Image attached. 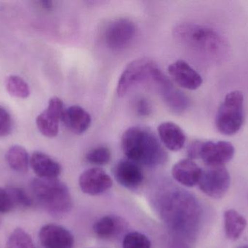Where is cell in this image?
Masks as SVG:
<instances>
[{"instance_id": "1", "label": "cell", "mask_w": 248, "mask_h": 248, "mask_svg": "<svg viewBox=\"0 0 248 248\" xmlns=\"http://www.w3.org/2000/svg\"><path fill=\"white\" fill-rule=\"evenodd\" d=\"M124 154L131 161L144 165H160L166 163L168 155L155 134L144 127L133 126L122 135Z\"/></svg>"}, {"instance_id": "2", "label": "cell", "mask_w": 248, "mask_h": 248, "mask_svg": "<svg viewBox=\"0 0 248 248\" xmlns=\"http://www.w3.org/2000/svg\"><path fill=\"white\" fill-rule=\"evenodd\" d=\"M173 33L182 45L217 62L225 59L228 55V42L224 36L211 28L183 23L176 26Z\"/></svg>"}, {"instance_id": "3", "label": "cell", "mask_w": 248, "mask_h": 248, "mask_svg": "<svg viewBox=\"0 0 248 248\" xmlns=\"http://www.w3.org/2000/svg\"><path fill=\"white\" fill-rule=\"evenodd\" d=\"M31 189L38 203L52 215L67 214L72 208L69 190L66 185L58 179H33Z\"/></svg>"}, {"instance_id": "4", "label": "cell", "mask_w": 248, "mask_h": 248, "mask_svg": "<svg viewBox=\"0 0 248 248\" xmlns=\"http://www.w3.org/2000/svg\"><path fill=\"white\" fill-rule=\"evenodd\" d=\"M244 120V96L239 90L230 92L224 98L217 112V129L224 135H234L241 129Z\"/></svg>"}, {"instance_id": "5", "label": "cell", "mask_w": 248, "mask_h": 248, "mask_svg": "<svg viewBox=\"0 0 248 248\" xmlns=\"http://www.w3.org/2000/svg\"><path fill=\"white\" fill-rule=\"evenodd\" d=\"M157 64L147 58H139L128 64L124 68L117 84V93L120 97L125 96L134 86L150 80Z\"/></svg>"}, {"instance_id": "6", "label": "cell", "mask_w": 248, "mask_h": 248, "mask_svg": "<svg viewBox=\"0 0 248 248\" xmlns=\"http://www.w3.org/2000/svg\"><path fill=\"white\" fill-rule=\"evenodd\" d=\"M231 184V178L224 165L213 166L202 169L198 185L205 195L213 199L224 198Z\"/></svg>"}, {"instance_id": "7", "label": "cell", "mask_w": 248, "mask_h": 248, "mask_svg": "<svg viewBox=\"0 0 248 248\" xmlns=\"http://www.w3.org/2000/svg\"><path fill=\"white\" fill-rule=\"evenodd\" d=\"M151 82L154 83L166 106L176 114L185 112L189 106L188 98L157 67Z\"/></svg>"}, {"instance_id": "8", "label": "cell", "mask_w": 248, "mask_h": 248, "mask_svg": "<svg viewBox=\"0 0 248 248\" xmlns=\"http://www.w3.org/2000/svg\"><path fill=\"white\" fill-rule=\"evenodd\" d=\"M137 28L128 18H119L109 23L105 32V41L110 49L122 50L134 40Z\"/></svg>"}, {"instance_id": "9", "label": "cell", "mask_w": 248, "mask_h": 248, "mask_svg": "<svg viewBox=\"0 0 248 248\" xmlns=\"http://www.w3.org/2000/svg\"><path fill=\"white\" fill-rule=\"evenodd\" d=\"M234 153V146L227 141H202L199 158L207 167L222 166L232 160Z\"/></svg>"}, {"instance_id": "10", "label": "cell", "mask_w": 248, "mask_h": 248, "mask_svg": "<svg viewBox=\"0 0 248 248\" xmlns=\"http://www.w3.org/2000/svg\"><path fill=\"white\" fill-rule=\"evenodd\" d=\"M64 110L63 102L61 99H50L46 109L36 118V126L39 132L48 138L56 136L59 132L60 122Z\"/></svg>"}, {"instance_id": "11", "label": "cell", "mask_w": 248, "mask_h": 248, "mask_svg": "<svg viewBox=\"0 0 248 248\" xmlns=\"http://www.w3.org/2000/svg\"><path fill=\"white\" fill-rule=\"evenodd\" d=\"M79 186L84 193L94 196L110 189L113 186V181L103 169L93 167L81 173Z\"/></svg>"}, {"instance_id": "12", "label": "cell", "mask_w": 248, "mask_h": 248, "mask_svg": "<svg viewBox=\"0 0 248 248\" xmlns=\"http://www.w3.org/2000/svg\"><path fill=\"white\" fill-rule=\"evenodd\" d=\"M168 71L176 84L186 90H197L202 84L201 74L183 60L172 63L169 65Z\"/></svg>"}, {"instance_id": "13", "label": "cell", "mask_w": 248, "mask_h": 248, "mask_svg": "<svg viewBox=\"0 0 248 248\" xmlns=\"http://www.w3.org/2000/svg\"><path fill=\"white\" fill-rule=\"evenodd\" d=\"M39 239L45 248H73L74 239L69 231L55 224L44 226L39 231Z\"/></svg>"}, {"instance_id": "14", "label": "cell", "mask_w": 248, "mask_h": 248, "mask_svg": "<svg viewBox=\"0 0 248 248\" xmlns=\"http://www.w3.org/2000/svg\"><path fill=\"white\" fill-rule=\"evenodd\" d=\"M61 121L68 131L81 135L90 128L92 117L84 108L75 105L64 110Z\"/></svg>"}, {"instance_id": "15", "label": "cell", "mask_w": 248, "mask_h": 248, "mask_svg": "<svg viewBox=\"0 0 248 248\" xmlns=\"http://www.w3.org/2000/svg\"><path fill=\"white\" fill-rule=\"evenodd\" d=\"M116 180L122 186L128 189H136L143 182L142 171L137 163L131 160L119 162L115 169Z\"/></svg>"}, {"instance_id": "16", "label": "cell", "mask_w": 248, "mask_h": 248, "mask_svg": "<svg viewBox=\"0 0 248 248\" xmlns=\"http://www.w3.org/2000/svg\"><path fill=\"white\" fill-rule=\"evenodd\" d=\"M202 169L190 159L181 160L172 168L173 179L183 186L193 187L198 184Z\"/></svg>"}, {"instance_id": "17", "label": "cell", "mask_w": 248, "mask_h": 248, "mask_svg": "<svg viewBox=\"0 0 248 248\" xmlns=\"http://www.w3.org/2000/svg\"><path fill=\"white\" fill-rule=\"evenodd\" d=\"M160 142L172 151L182 149L186 142V135L182 128L172 122H165L157 127Z\"/></svg>"}, {"instance_id": "18", "label": "cell", "mask_w": 248, "mask_h": 248, "mask_svg": "<svg viewBox=\"0 0 248 248\" xmlns=\"http://www.w3.org/2000/svg\"><path fill=\"white\" fill-rule=\"evenodd\" d=\"M30 165L39 179H58L61 173V166L47 154L40 151L33 153Z\"/></svg>"}, {"instance_id": "19", "label": "cell", "mask_w": 248, "mask_h": 248, "mask_svg": "<svg viewBox=\"0 0 248 248\" xmlns=\"http://www.w3.org/2000/svg\"><path fill=\"white\" fill-rule=\"evenodd\" d=\"M224 227L227 238L230 241H237L244 233L247 221L235 210H227L224 213Z\"/></svg>"}, {"instance_id": "20", "label": "cell", "mask_w": 248, "mask_h": 248, "mask_svg": "<svg viewBox=\"0 0 248 248\" xmlns=\"http://www.w3.org/2000/svg\"><path fill=\"white\" fill-rule=\"evenodd\" d=\"M124 223L120 218L107 215L99 219L94 225V231L100 238L108 239L119 234L123 230Z\"/></svg>"}, {"instance_id": "21", "label": "cell", "mask_w": 248, "mask_h": 248, "mask_svg": "<svg viewBox=\"0 0 248 248\" xmlns=\"http://www.w3.org/2000/svg\"><path fill=\"white\" fill-rule=\"evenodd\" d=\"M9 166L15 171L26 173L29 170L30 159L26 149L18 145L13 146L6 154Z\"/></svg>"}, {"instance_id": "22", "label": "cell", "mask_w": 248, "mask_h": 248, "mask_svg": "<svg viewBox=\"0 0 248 248\" xmlns=\"http://www.w3.org/2000/svg\"><path fill=\"white\" fill-rule=\"evenodd\" d=\"M6 89L11 96L19 99H26L30 95L29 84L21 77L11 75L6 80Z\"/></svg>"}, {"instance_id": "23", "label": "cell", "mask_w": 248, "mask_h": 248, "mask_svg": "<svg viewBox=\"0 0 248 248\" xmlns=\"http://www.w3.org/2000/svg\"><path fill=\"white\" fill-rule=\"evenodd\" d=\"M7 248H35L31 236L22 229L15 230L7 242Z\"/></svg>"}, {"instance_id": "24", "label": "cell", "mask_w": 248, "mask_h": 248, "mask_svg": "<svg viewBox=\"0 0 248 248\" xmlns=\"http://www.w3.org/2000/svg\"><path fill=\"white\" fill-rule=\"evenodd\" d=\"M111 159V152L106 147H97L87 153L86 160L87 162L95 165H106L108 164Z\"/></svg>"}, {"instance_id": "25", "label": "cell", "mask_w": 248, "mask_h": 248, "mask_svg": "<svg viewBox=\"0 0 248 248\" xmlns=\"http://www.w3.org/2000/svg\"><path fill=\"white\" fill-rule=\"evenodd\" d=\"M123 248H151V243L144 234L131 232L124 237Z\"/></svg>"}, {"instance_id": "26", "label": "cell", "mask_w": 248, "mask_h": 248, "mask_svg": "<svg viewBox=\"0 0 248 248\" xmlns=\"http://www.w3.org/2000/svg\"><path fill=\"white\" fill-rule=\"evenodd\" d=\"M15 206L18 205L22 208H29L31 206L33 200L23 189L17 187H12L7 189Z\"/></svg>"}, {"instance_id": "27", "label": "cell", "mask_w": 248, "mask_h": 248, "mask_svg": "<svg viewBox=\"0 0 248 248\" xmlns=\"http://www.w3.org/2000/svg\"><path fill=\"white\" fill-rule=\"evenodd\" d=\"M12 128L13 120L10 113L2 106H0V138L10 134Z\"/></svg>"}, {"instance_id": "28", "label": "cell", "mask_w": 248, "mask_h": 248, "mask_svg": "<svg viewBox=\"0 0 248 248\" xmlns=\"http://www.w3.org/2000/svg\"><path fill=\"white\" fill-rule=\"evenodd\" d=\"M14 207V204L8 191L0 188V213L5 214L10 212Z\"/></svg>"}, {"instance_id": "29", "label": "cell", "mask_w": 248, "mask_h": 248, "mask_svg": "<svg viewBox=\"0 0 248 248\" xmlns=\"http://www.w3.org/2000/svg\"><path fill=\"white\" fill-rule=\"evenodd\" d=\"M135 108L137 114L140 115V116H149L152 112L151 105L149 103L148 100H146L145 99H143V98H141V99L137 100Z\"/></svg>"}, {"instance_id": "30", "label": "cell", "mask_w": 248, "mask_h": 248, "mask_svg": "<svg viewBox=\"0 0 248 248\" xmlns=\"http://www.w3.org/2000/svg\"><path fill=\"white\" fill-rule=\"evenodd\" d=\"M201 141H195L189 144L187 149V154L189 159L190 160H195V159L199 158L200 149H201Z\"/></svg>"}, {"instance_id": "31", "label": "cell", "mask_w": 248, "mask_h": 248, "mask_svg": "<svg viewBox=\"0 0 248 248\" xmlns=\"http://www.w3.org/2000/svg\"><path fill=\"white\" fill-rule=\"evenodd\" d=\"M42 7H45L46 9H49L52 7V2L50 1H42Z\"/></svg>"}, {"instance_id": "32", "label": "cell", "mask_w": 248, "mask_h": 248, "mask_svg": "<svg viewBox=\"0 0 248 248\" xmlns=\"http://www.w3.org/2000/svg\"><path fill=\"white\" fill-rule=\"evenodd\" d=\"M248 248V246H240V247H239V248Z\"/></svg>"}]
</instances>
